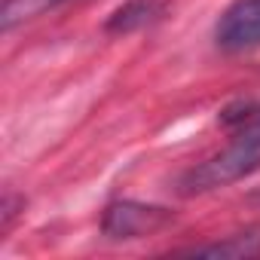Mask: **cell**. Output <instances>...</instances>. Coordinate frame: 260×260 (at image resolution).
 Masks as SVG:
<instances>
[{"instance_id": "cell-2", "label": "cell", "mask_w": 260, "mask_h": 260, "mask_svg": "<svg viewBox=\"0 0 260 260\" xmlns=\"http://www.w3.org/2000/svg\"><path fill=\"white\" fill-rule=\"evenodd\" d=\"M175 220V214L169 208L159 205H141L132 199H119L110 202L101 214V230L110 239H141V236H153L159 230H166Z\"/></svg>"}, {"instance_id": "cell-1", "label": "cell", "mask_w": 260, "mask_h": 260, "mask_svg": "<svg viewBox=\"0 0 260 260\" xmlns=\"http://www.w3.org/2000/svg\"><path fill=\"white\" fill-rule=\"evenodd\" d=\"M220 125L230 132L226 147L181 178L178 190L184 196H202L211 190H223L260 172V101L230 104L220 113Z\"/></svg>"}, {"instance_id": "cell-5", "label": "cell", "mask_w": 260, "mask_h": 260, "mask_svg": "<svg viewBox=\"0 0 260 260\" xmlns=\"http://www.w3.org/2000/svg\"><path fill=\"white\" fill-rule=\"evenodd\" d=\"M181 254H193V257H230V260H248V257H260V230H245L236 236H226L220 242H208V245H193Z\"/></svg>"}, {"instance_id": "cell-4", "label": "cell", "mask_w": 260, "mask_h": 260, "mask_svg": "<svg viewBox=\"0 0 260 260\" xmlns=\"http://www.w3.org/2000/svg\"><path fill=\"white\" fill-rule=\"evenodd\" d=\"M166 16V4L162 0H125L122 7H116L107 22H104V31L107 34H132V31H144L150 28L153 22H159Z\"/></svg>"}, {"instance_id": "cell-3", "label": "cell", "mask_w": 260, "mask_h": 260, "mask_svg": "<svg viewBox=\"0 0 260 260\" xmlns=\"http://www.w3.org/2000/svg\"><path fill=\"white\" fill-rule=\"evenodd\" d=\"M214 43L230 55L260 49V0H233L214 25Z\"/></svg>"}, {"instance_id": "cell-6", "label": "cell", "mask_w": 260, "mask_h": 260, "mask_svg": "<svg viewBox=\"0 0 260 260\" xmlns=\"http://www.w3.org/2000/svg\"><path fill=\"white\" fill-rule=\"evenodd\" d=\"M61 4H71V0H4V13H0V25L4 31H13L16 25H25Z\"/></svg>"}]
</instances>
